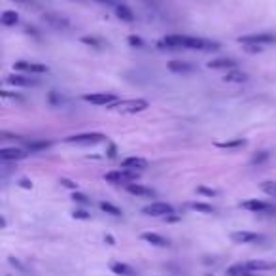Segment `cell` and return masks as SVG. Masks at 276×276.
I'll return each mask as SVG.
<instances>
[{"mask_svg": "<svg viewBox=\"0 0 276 276\" xmlns=\"http://www.w3.org/2000/svg\"><path fill=\"white\" fill-rule=\"evenodd\" d=\"M159 46L168 49H197V51H217V49L221 48L217 42H212V40L182 36V34H172V36L163 38L159 42Z\"/></svg>", "mask_w": 276, "mask_h": 276, "instance_id": "6da1fadb", "label": "cell"}, {"mask_svg": "<svg viewBox=\"0 0 276 276\" xmlns=\"http://www.w3.org/2000/svg\"><path fill=\"white\" fill-rule=\"evenodd\" d=\"M150 104L144 98H131V100H118L116 104L108 106L110 110H118L121 114H136V112H144Z\"/></svg>", "mask_w": 276, "mask_h": 276, "instance_id": "7a4b0ae2", "label": "cell"}, {"mask_svg": "<svg viewBox=\"0 0 276 276\" xmlns=\"http://www.w3.org/2000/svg\"><path fill=\"white\" fill-rule=\"evenodd\" d=\"M104 180L112 182V184H132L138 180V170H131V168H120V170H112L104 176Z\"/></svg>", "mask_w": 276, "mask_h": 276, "instance_id": "3957f363", "label": "cell"}, {"mask_svg": "<svg viewBox=\"0 0 276 276\" xmlns=\"http://www.w3.org/2000/svg\"><path fill=\"white\" fill-rule=\"evenodd\" d=\"M142 214L146 216H153V217H168V216H174L176 210L174 206L168 203H152L142 208Z\"/></svg>", "mask_w": 276, "mask_h": 276, "instance_id": "277c9868", "label": "cell"}, {"mask_svg": "<svg viewBox=\"0 0 276 276\" xmlns=\"http://www.w3.org/2000/svg\"><path fill=\"white\" fill-rule=\"evenodd\" d=\"M106 136L100 134V132H82V134H72V136H66L64 142L66 144H82V146H89V144H98L102 142Z\"/></svg>", "mask_w": 276, "mask_h": 276, "instance_id": "5b68a950", "label": "cell"}, {"mask_svg": "<svg viewBox=\"0 0 276 276\" xmlns=\"http://www.w3.org/2000/svg\"><path fill=\"white\" fill-rule=\"evenodd\" d=\"M239 42L242 46L246 44H253V46H267V44H275L276 36L273 32H255V34H246V36H240Z\"/></svg>", "mask_w": 276, "mask_h": 276, "instance_id": "8992f818", "label": "cell"}, {"mask_svg": "<svg viewBox=\"0 0 276 276\" xmlns=\"http://www.w3.org/2000/svg\"><path fill=\"white\" fill-rule=\"evenodd\" d=\"M85 102H91V104H96V106H112L116 104L120 98L114 95V93H91V95H84Z\"/></svg>", "mask_w": 276, "mask_h": 276, "instance_id": "52a82bcc", "label": "cell"}, {"mask_svg": "<svg viewBox=\"0 0 276 276\" xmlns=\"http://www.w3.org/2000/svg\"><path fill=\"white\" fill-rule=\"evenodd\" d=\"M244 210H250L253 214H267V212H275L276 208L271 203H265V201H259V199H250V201H244L240 204Z\"/></svg>", "mask_w": 276, "mask_h": 276, "instance_id": "ba28073f", "label": "cell"}, {"mask_svg": "<svg viewBox=\"0 0 276 276\" xmlns=\"http://www.w3.org/2000/svg\"><path fill=\"white\" fill-rule=\"evenodd\" d=\"M15 70H21V72H31V74H46L49 70L46 64L42 62H29V61H17L13 64Z\"/></svg>", "mask_w": 276, "mask_h": 276, "instance_id": "9c48e42d", "label": "cell"}, {"mask_svg": "<svg viewBox=\"0 0 276 276\" xmlns=\"http://www.w3.org/2000/svg\"><path fill=\"white\" fill-rule=\"evenodd\" d=\"M231 240L235 244H255V242H261L263 235H257V233H250V231H239V233H233Z\"/></svg>", "mask_w": 276, "mask_h": 276, "instance_id": "30bf717a", "label": "cell"}, {"mask_svg": "<svg viewBox=\"0 0 276 276\" xmlns=\"http://www.w3.org/2000/svg\"><path fill=\"white\" fill-rule=\"evenodd\" d=\"M167 68L174 74H193L197 72V66L189 62V61H170L167 64Z\"/></svg>", "mask_w": 276, "mask_h": 276, "instance_id": "8fae6325", "label": "cell"}, {"mask_svg": "<svg viewBox=\"0 0 276 276\" xmlns=\"http://www.w3.org/2000/svg\"><path fill=\"white\" fill-rule=\"evenodd\" d=\"M44 21H46L49 27L57 29V31H66V29L70 27V21H68L66 17L55 15V13H44Z\"/></svg>", "mask_w": 276, "mask_h": 276, "instance_id": "7c38bea8", "label": "cell"}, {"mask_svg": "<svg viewBox=\"0 0 276 276\" xmlns=\"http://www.w3.org/2000/svg\"><path fill=\"white\" fill-rule=\"evenodd\" d=\"M237 61L235 59H227V57H221V59H212L206 66L208 68H214V70H233V68H237Z\"/></svg>", "mask_w": 276, "mask_h": 276, "instance_id": "4fadbf2b", "label": "cell"}, {"mask_svg": "<svg viewBox=\"0 0 276 276\" xmlns=\"http://www.w3.org/2000/svg\"><path fill=\"white\" fill-rule=\"evenodd\" d=\"M27 157V152L21 150V148H2L0 150V159L2 161H19V159H25Z\"/></svg>", "mask_w": 276, "mask_h": 276, "instance_id": "5bb4252c", "label": "cell"}, {"mask_svg": "<svg viewBox=\"0 0 276 276\" xmlns=\"http://www.w3.org/2000/svg\"><path fill=\"white\" fill-rule=\"evenodd\" d=\"M125 189L127 193H131V195H136V197H155V191L152 189V187H146L142 184H127L125 185Z\"/></svg>", "mask_w": 276, "mask_h": 276, "instance_id": "9a60e30c", "label": "cell"}, {"mask_svg": "<svg viewBox=\"0 0 276 276\" xmlns=\"http://www.w3.org/2000/svg\"><path fill=\"white\" fill-rule=\"evenodd\" d=\"M6 82H8V84H12V85H19V87L38 85V80L27 78V76H21V74H10V76H6Z\"/></svg>", "mask_w": 276, "mask_h": 276, "instance_id": "2e32d148", "label": "cell"}, {"mask_svg": "<svg viewBox=\"0 0 276 276\" xmlns=\"http://www.w3.org/2000/svg\"><path fill=\"white\" fill-rule=\"evenodd\" d=\"M250 273H263V271H273L276 269V263H271V261H248V263H242Z\"/></svg>", "mask_w": 276, "mask_h": 276, "instance_id": "e0dca14e", "label": "cell"}, {"mask_svg": "<svg viewBox=\"0 0 276 276\" xmlns=\"http://www.w3.org/2000/svg\"><path fill=\"white\" fill-rule=\"evenodd\" d=\"M148 167V161L142 157H127L121 161V168H131V170H144Z\"/></svg>", "mask_w": 276, "mask_h": 276, "instance_id": "ac0fdd59", "label": "cell"}, {"mask_svg": "<svg viewBox=\"0 0 276 276\" xmlns=\"http://www.w3.org/2000/svg\"><path fill=\"white\" fill-rule=\"evenodd\" d=\"M142 240H146L152 246H157V248H167L168 246V240L157 233H142Z\"/></svg>", "mask_w": 276, "mask_h": 276, "instance_id": "d6986e66", "label": "cell"}, {"mask_svg": "<svg viewBox=\"0 0 276 276\" xmlns=\"http://www.w3.org/2000/svg\"><path fill=\"white\" fill-rule=\"evenodd\" d=\"M110 269H112L114 275L118 276H136V271L132 267H129L127 263H112Z\"/></svg>", "mask_w": 276, "mask_h": 276, "instance_id": "ffe728a7", "label": "cell"}, {"mask_svg": "<svg viewBox=\"0 0 276 276\" xmlns=\"http://www.w3.org/2000/svg\"><path fill=\"white\" fill-rule=\"evenodd\" d=\"M0 23L4 25V27H15V25L19 23V15L12 10H6V12H2L0 15Z\"/></svg>", "mask_w": 276, "mask_h": 276, "instance_id": "44dd1931", "label": "cell"}, {"mask_svg": "<svg viewBox=\"0 0 276 276\" xmlns=\"http://www.w3.org/2000/svg\"><path fill=\"white\" fill-rule=\"evenodd\" d=\"M227 276H259L257 273H250L244 265H233V267H229L227 269Z\"/></svg>", "mask_w": 276, "mask_h": 276, "instance_id": "7402d4cb", "label": "cell"}, {"mask_svg": "<svg viewBox=\"0 0 276 276\" xmlns=\"http://www.w3.org/2000/svg\"><path fill=\"white\" fill-rule=\"evenodd\" d=\"M116 15L120 17L121 21H127V23H132V21H134V13H132L127 6H123V4H121V6H116Z\"/></svg>", "mask_w": 276, "mask_h": 276, "instance_id": "603a6c76", "label": "cell"}, {"mask_svg": "<svg viewBox=\"0 0 276 276\" xmlns=\"http://www.w3.org/2000/svg\"><path fill=\"white\" fill-rule=\"evenodd\" d=\"M223 80H225V82H229V84H242V82H246V80H248V74L229 70V72L225 74V78H223Z\"/></svg>", "mask_w": 276, "mask_h": 276, "instance_id": "cb8c5ba5", "label": "cell"}, {"mask_svg": "<svg viewBox=\"0 0 276 276\" xmlns=\"http://www.w3.org/2000/svg\"><path fill=\"white\" fill-rule=\"evenodd\" d=\"M191 208L197 212H203V214H216V208L206 203H191Z\"/></svg>", "mask_w": 276, "mask_h": 276, "instance_id": "d4e9b609", "label": "cell"}, {"mask_svg": "<svg viewBox=\"0 0 276 276\" xmlns=\"http://www.w3.org/2000/svg\"><path fill=\"white\" fill-rule=\"evenodd\" d=\"M100 210L102 212H106V214H110V216H114V217H120L123 212H121L118 206H114L112 203H100Z\"/></svg>", "mask_w": 276, "mask_h": 276, "instance_id": "484cf974", "label": "cell"}, {"mask_svg": "<svg viewBox=\"0 0 276 276\" xmlns=\"http://www.w3.org/2000/svg\"><path fill=\"white\" fill-rule=\"evenodd\" d=\"M246 144V140L242 138H237V140H227V142H217V148H223V150H233V148H242Z\"/></svg>", "mask_w": 276, "mask_h": 276, "instance_id": "4316f807", "label": "cell"}, {"mask_svg": "<svg viewBox=\"0 0 276 276\" xmlns=\"http://www.w3.org/2000/svg\"><path fill=\"white\" fill-rule=\"evenodd\" d=\"M261 189L269 197H275L276 199V182H265V184H261Z\"/></svg>", "mask_w": 276, "mask_h": 276, "instance_id": "83f0119b", "label": "cell"}, {"mask_svg": "<svg viewBox=\"0 0 276 276\" xmlns=\"http://www.w3.org/2000/svg\"><path fill=\"white\" fill-rule=\"evenodd\" d=\"M82 42L87 44V46H91V48H95V49L104 48V46H102V42H100V40H96V38H93V36H84L82 38Z\"/></svg>", "mask_w": 276, "mask_h": 276, "instance_id": "f1b7e54d", "label": "cell"}, {"mask_svg": "<svg viewBox=\"0 0 276 276\" xmlns=\"http://www.w3.org/2000/svg\"><path fill=\"white\" fill-rule=\"evenodd\" d=\"M72 199H74V201H76V203H80V204H91V199H89V197H85L84 193L74 191Z\"/></svg>", "mask_w": 276, "mask_h": 276, "instance_id": "f546056e", "label": "cell"}, {"mask_svg": "<svg viewBox=\"0 0 276 276\" xmlns=\"http://www.w3.org/2000/svg\"><path fill=\"white\" fill-rule=\"evenodd\" d=\"M267 159H269V152H259L257 155H253L252 165H259V163H263V161H267Z\"/></svg>", "mask_w": 276, "mask_h": 276, "instance_id": "4dcf8cb0", "label": "cell"}, {"mask_svg": "<svg viewBox=\"0 0 276 276\" xmlns=\"http://www.w3.org/2000/svg\"><path fill=\"white\" fill-rule=\"evenodd\" d=\"M127 42L131 44L132 48H144V42H142V38H138V36H129V38H127Z\"/></svg>", "mask_w": 276, "mask_h": 276, "instance_id": "1f68e13d", "label": "cell"}, {"mask_svg": "<svg viewBox=\"0 0 276 276\" xmlns=\"http://www.w3.org/2000/svg\"><path fill=\"white\" fill-rule=\"evenodd\" d=\"M46 148H49V142H34V144L29 146L31 152H40V150H46Z\"/></svg>", "mask_w": 276, "mask_h": 276, "instance_id": "d6a6232c", "label": "cell"}, {"mask_svg": "<svg viewBox=\"0 0 276 276\" xmlns=\"http://www.w3.org/2000/svg\"><path fill=\"white\" fill-rule=\"evenodd\" d=\"M263 49V46H253V44H246L244 46V51H248V53H261Z\"/></svg>", "mask_w": 276, "mask_h": 276, "instance_id": "836d02e7", "label": "cell"}, {"mask_svg": "<svg viewBox=\"0 0 276 276\" xmlns=\"http://www.w3.org/2000/svg\"><path fill=\"white\" fill-rule=\"evenodd\" d=\"M197 193L206 195V197H216V195H217L216 189H208V187H197Z\"/></svg>", "mask_w": 276, "mask_h": 276, "instance_id": "e575fe53", "label": "cell"}, {"mask_svg": "<svg viewBox=\"0 0 276 276\" xmlns=\"http://www.w3.org/2000/svg\"><path fill=\"white\" fill-rule=\"evenodd\" d=\"M72 217H76V219H89V214L85 212V210H74L72 212Z\"/></svg>", "mask_w": 276, "mask_h": 276, "instance_id": "d590c367", "label": "cell"}, {"mask_svg": "<svg viewBox=\"0 0 276 276\" xmlns=\"http://www.w3.org/2000/svg\"><path fill=\"white\" fill-rule=\"evenodd\" d=\"M0 95H2V98H13V100H23V98H21L19 95H13V93H10V91H2Z\"/></svg>", "mask_w": 276, "mask_h": 276, "instance_id": "8d00e7d4", "label": "cell"}, {"mask_svg": "<svg viewBox=\"0 0 276 276\" xmlns=\"http://www.w3.org/2000/svg\"><path fill=\"white\" fill-rule=\"evenodd\" d=\"M61 184L64 185V187H70V189H74V191H78V184H74V182H70V180H61Z\"/></svg>", "mask_w": 276, "mask_h": 276, "instance_id": "74e56055", "label": "cell"}, {"mask_svg": "<svg viewBox=\"0 0 276 276\" xmlns=\"http://www.w3.org/2000/svg\"><path fill=\"white\" fill-rule=\"evenodd\" d=\"M19 184H21L23 187H27V189H31V187H32V184H31V182H29V180H21V182H19Z\"/></svg>", "mask_w": 276, "mask_h": 276, "instance_id": "f35d334b", "label": "cell"}, {"mask_svg": "<svg viewBox=\"0 0 276 276\" xmlns=\"http://www.w3.org/2000/svg\"><path fill=\"white\" fill-rule=\"evenodd\" d=\"M98 4H108V6H114V0H95Z\"/></svg>", "mask_w": 276, "mask_h": 276, "instance_id": "ab89813d", "label": "cell"}, {"mask_svg": "<svg viewBox=\"0 0 276 276\" xmlns=\"http://www.w3.org/2000/svg\"><path fill=\"white\" fill-rule=\"evenodd\" d=\"M19 4H23V6H31L32 2H31V0H19Z\"/></svg>", "mask_w": 276, "mask_h": 276, "instance_id": "60d3db41", "label": "cell"}]
</instances>
